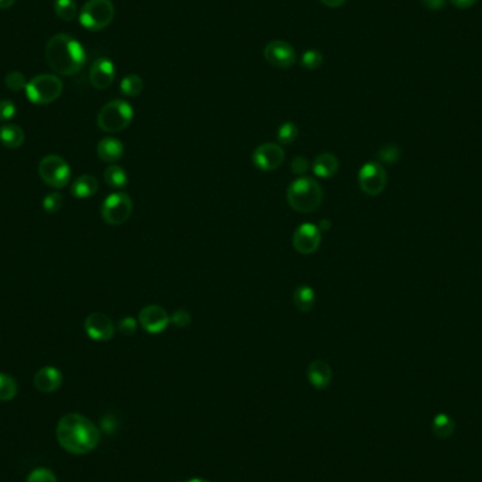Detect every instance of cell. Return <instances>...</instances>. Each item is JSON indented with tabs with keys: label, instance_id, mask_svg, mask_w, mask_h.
Instances as JSON below:
<instances>
[{
	"label": "cell",
	"instance_id": "6da1fadb",
	"mask_svg": "<svg viewBox=\"0 0 482 482\" xmlns=\"http://www.w3.org/2000/svg\"><path fill=\"white\" fill-rule=\"evenodd\" d=\"M57 439L68 453L82 456L96 449L100 440L99 428L85 416L65 415L57 426Z\"/></svg>",
	"mask_w": 482,
	"mask_h": 482
},
{
	"label": "cell",
	"instance_id": "7a4b0ae2",
	"mask_svg": "<svg viewBox=\"0 0 482 482\" xmlns=\"http://www.w3.org/2000/svg\"><path fill=\"white\" fill-rule=\"evenodd\" d=\"M45 61L54 72L71 77L83 68L86 63V52L77 38L70 34L60 33L51 37L47 42Z\"/></svg>",
	"mask_w": 482,
	"mask_h": 482
},
{
	"label": "cell",
	"instance_id": "3957f363",
	"mask_svg": "<svg viewBox=\"0 0 482 482\" xmlns=\"http://www.w3.org/2000/svg\"><path fill=\"white\" fill-rule=\"evenodd\" d=\"M287 200L295 211L312 213L323 202V189L313 178L300 177L288 186Z\"/></svg>",
	"mask_w": 482,
	"mask_h": 482
},
{
	"label": "cell",
	"instance_id": "277c9868",
	"mask_svg": "<svg viewBox=\"0 0 482 482\" xmlns=\"http://www.w3.org/2000/svg\"><path fill=\"white\" fill-rule=\"evenodd\" d=\"M134 118V111L129 102L122 99H115L106 103L99 115L97 126L106 133H119L130 126Z\"/></svg>",
	"mask_w": 482,
	"mask_h": 482
},
{
	"label": "cell",
	"instance_id": "5b68a950",
	"mask_svg": "<svg viewBox=\"0 0 482 482\" xmlns=\"http://www.w3.org/2000/svg\"><path fill=\"white\" fill-rule=\"evenodd\" d=\"M64 89L63 81L52 74H40L27 82L26 95L34 104H49L56 102Z\"/></svg>",
	"mask_w": 482,
	"mask_h": 482
},
{
	"label": "cell",
	"instance_id": "8992f818",
	"mask_svg": "<svg viewBox=\"0 0 482 482\" xmlns=\"http://www.w3.org/2000/svg\"><path fill=\"white\" fill-rule=\"evenodd\" d=\"M115 19L112 0H88L79 12V23L89 31H100Z\"/></svg>",
	"mask_w": 482,
	"mask_h": 482
},
{
	"label": "cell",
	"instance_id": "52a82bcc",
	"mask_svg": "<svg viewBox=\"0 0 482 482\" xmlns=\"http://www.w3.org/2000/svg\"><path fill=\"white\" fill-rule=\"evenodd\" d=\"M40 178L51 188H65L71 181V167L60 155H47L38 166Z\"/></svg>",
	"mask_w": 482,
	"mask_h": 482
},
{
	"label": "cell",
	"instance_id": "ba28073f",
	"mask_svg": "<svg viewBox=\"0 0 482 482\" xmlns=\"http://www.w3.org/2000/svg\"><path fill=\"white\" fill-rule=\"evenodd\" d=\"M102 218L107 225L120 226L126 223L133 213V200L127 193L116 192L107 196L102 203Z\"/></svg>",
	"mask_w": 482,
	"mask_h": 482
},
{
	"label": "cell",
	"instance_id": "9c48e42d",
	"mask_svg": "<svg viewBox=\"0 0 482 482\" xmlns=\"http://www.w3.org/2000/svg\"><path fill=\"white\" fill-rule=\"evenodd\" d=\"M358 185L368 196L381 195L388 185V177L384 166L377 163V161L365 163L358 172Z\"/></svg>",
	"mask_w": 482,
	"mask_h": 482
},
{
	"label": "cell",
	"instance_id": "30bf717a",
	"mask_svg": "<svg viewBox=\"0 0 482 482\" xmlns=\"http://www.w3.org/2000/svg\"><path fill=\"white\" fill-rule=\"evenodd\" d=\"M285 161V151L277 143H265L252 152V164L259 171H274Z\"/></svg>",
	"mask_w": 482,
	"mask_h": 482
},
{
	"label": "cell",
	"instance_id": "8fae6325",
	"mask_svg": "<svg viewBox=\"0 0 482 482\" xmlns=\"http://www.w3.org/2000/svg\"><path fill=\"white\" fill-rule=\"evenodd\" d=\"M264 58L275 68L287 70L295 65L296 63V51L295 48L281 40L270 41L264 48Z\"/></svg>",
	"mask_w": 482,
	"mask_h": 482
},
{
	"label": "cell",
	"instance_id": "7c38bea8",
	"mask_svg": "<svg viewBox=\"0 0 482 482\" xmlns=\"http://www.w3.org/2000/svg\"><path fill=\"white\" fill-rule=\"evenodd\" d=\"M138 323L150 335L163 333L171 323L170 314L158 305H147L138 313Z\"/></svg>",
	"mask_w": 482,
	"mask_h": 482
},
{
	"label": "cell",
	"instance_id": "4fadbf2b",
	"mask_svg": "<svg viewBox=\"0 0 482 482\" xmlns=\"http://www.w3.org/2000/svg\"><path fill=\"white\" fill-rule=\"evenodd\" d=\"M86 335L96 342H109L115 337L116 328L112 319L104 313H92L85 320Z\"/></svg>",
	"mask_w": 482,
	"mask_h": 482
},
{
	"label": "cell",
	"instance_id": "5bb4252c",
	"mask_svg": "<svg viewBox=\"0 0 482 482\" xmlns=\"http://www.w3.org/2000/svg\"><path fill=\"white\" fill-rule=\"evenodd\" d=\"M294 248L303 255H309L317 251L321 243V232L316 225L303 223L300 225L292 237Z\"/></svg>",
	"mask_w": 482,
	"mask_h": 482
},
{
	"label": "cell",
	"instance_id": "9a60e30c",
	"mask_svg": "<svg viewBox=\"0 0 482 482\" xmlns=\"http://www.w3.org/2000/svg\"><path fill=\"white\" fill-rule=\"evenodd\" d=\"M115 78H116L115 64L109 58L102 57L92 64L89 71V79L93 88L99 90L111 88L112 83L115 82Z\"/></svg>",
	"mask_w": 482,
	"mask_h": 482
},
{
	"label": "cell",
	"instance_id": "2e32d148",
	"mask_svg": "<svg viewBox=\"0 0 482 482\" xmlns=\"http://www.w3.org/2000/svg\"><path fill=\"white\" fill-rule=\"evenodd\" d=\"M63 384V373L56 367H44L37 371L34 377V387L37 391L51 394L57 391Z\"/></svg>",
	"mask_w": 482,
	"mask_h": 482
},
{
	"label": "cell",
	"instance_id": "e0dca14e",
	"mask_svg": "<svg viewBox=\"0 0 482 482\" xmlns=\"http://www.w3.org/2000/svg\"><path fill=\"white\" fill-rule=\"evenodd\" d=\"M333 372L323 360H316L307 367V380L316 389H326L332 383Z\"/></svg>",
	"mask_w": 482,
	"mask_h": 482
},
{
	"label": "cell",
	"instance_id": "ac0fdd59",
	"mask_svg": "<svg viewBox=\"0 0 482 482\" xmlns=\"http://www.w3.org/2000/svg\"><path fill=\"white\" fill-rule=\"evenodd\" d=\"M339 168H340L339 159L332 152L319 154L312 164L313 174L321 179H329L335 177L339 172Z\"/></svg>",
	"mask_w": 482,
	"mask_h": 482
},
{
	"label": "cell",
	"instance_id": "d6986e66",
	"mask_svg": "<svg viewBox=\"0 0 482 482\" xmlns=\"http://www.w3.org/2000/svg\"><path fill=\"white\" fill-rule=\"evenodd\" d=\"M124 154V145L115 137H104L97 144V156L104 163H116Z\"/></svg>",
	"mask_w": 482,
	"mask_h": 482
},
{
	"label": "cell",
	"instance_id": "ffe728a7",
	"mask_svg": "<svg viewBox=\"0 0 482 482\" xmlns=\"http://www.w3.org/2000/svg\"><path fill=\"white\" fill-rule=\"evenodd\" d=\"M99 191V181L93 175H81L78 179L74 181L71 186L72 196L78 199H89L96 195Z\"/></svg>",
	"mask_w": 482,
	"mask_h": 482
},
{
	"label": "cell",
	"instance_id": "44dd1931",
	"mask_svg": "<svg viewBox=\"0 0 482 482\" xmlns=\"http://www.w3.org/2000/svg\"><path fill=\"white\" fill-rule=\"evenodd\" d=\"M0 143L6 148H19L24 143V131L17 124H5L0 127Z\"/></svg>",
	"mask_w": 482,
	"mask_h": 482
},
{
	"label": "cell",
	"instance_id": "7402d4cb",
	"mask_svg": "<svg viewBox=\"0 0 482 482\" xmlns=\"http://www.w3.org/2000/svg\"><path fill=\"white\" fill-rule=\"evenodd\" d=\"M316 302V294L309 285H299L294 292V303L302 313H307L313 309Z\"/></svg>",
	"mask_w": 482,
	"mask_h": 482
},
{
	"label": "cell",
	"instance_id": "603a6c76",
	"mask_svg": "<svg viewBox=\"0 0 482 482\" xmlns=\"http://www.w3.org/2000/svg\"><path fill=\"white\" fill-rule=\"evenodd\" d=\"M432 431L437 439L446 440V439L453 436V433L456 431V423L449 415L440 413L435 417V420L432 423Z\"/></svg>",
	"mask_w": 482,
	"mask_h": 482
},
{
	"label": "cell",
	"instance_id": "cb8c5ba5",
	"mask_svg": "<svg viewBox=\"0 0 482 482\" xmlns=\"http://www.w3.org/2000/svg\"><path fill=\"white\" fill-rule=\"evenodd\" d=\"M103 178L107 185L115 189H124L129 184L127 172L120 166H116V164H112L104 170Z\"/></svg>",
	"mask_w": 482,
	"mask_h": 482
},
{
	"label": "cell",
	"instance_id": "d4e9b609",
	"mask_svg": "<svg viewBox=\"0 0 482 482\" xmlns=\"http://www.w3.org/2000/svg\"><path fill=\"white\" fill-rule=\"evenodd\" d=\"M54 12L63 22H72L78 15L75 0H54Z\"/></svg>",
	"mask_w": 482,
	"mask_h": 482
},
{
	"label": "cell",
	"instance_id": "484cf974",
	"mask_svg": "<svg viewBox=\"0 0 482 482\" xmlns=\"http://www.w3.org/2000/svg\"><path fill=\"white\" fill-rule=\"evenodd\" d=\"M143 89H144V82H143L141 77H138L136 74L126 75L120 82V90L127 97L138 96L143 92Z\"/></svg>",
	"mask_w": 482,
	"mask_h": 482
},
{
	"label": "cell",
	"instance_id": "4316f807",
	"mask_svg": "<svg viewBox=\"0 0 482 482\" xmlns=\"http://www.w3.org/2000/svg\"><path fill=\"white\" fill-rule=\"evenodd\" d=\"M17 394V384L10 375L0 372V402L10 401Z\"/></svg>",
	"mask_w": 482,
	"mask_h": 482
},
{
	"label": "cell",
	"instance_id": "83f0119b",
	"mask_svg": "<svg viewBox=\"0 0 482 482\" xmlns=\"http://www.w3.org/2000/svg\"><path fill=\"white\" fill-rule=\"evenodd\" d=\"M299 136V129L295 123L292 122H287L284 123L280 129H278V133H277V138L281 144H285V145H289L292 144Z\"/></svg>",
	"mask_w": 482,
	"mask_h": 482
},
{
	"label": "cell",
	"instance_id": "f1b7e54d",
	"mask_svg": "<svg viewBox=\"0 0 482 482\" xmlns=\"http://www.w3.org/2000/svg\"><path fill=\"white\" fill-rule=\"evenodd\" d=\"M300 64L306 70H317L321 67V64H323V54L317 49L305 51L303 56H302V60H300Z\"/></svg>",
	"mask_w": 482,
	"mask_h": 482
},
{
	"label": "cell",
	"instance_id": "f546056e",
	"mask_svg": "<svg viewBox=\"0 0 482 482\" xmlns=\"http://www.w3.org/2000/svg\"><path fill=\"white\" fill-rule=\"evenodd\" d=\"M5 85L8 89L13 90V92H19V90H26L27 86V79L24 77V74L19 72V71H12L6 75L5 78Z\"/></svg>",
	"mask_w": 482,
	"mask_h": 482
},
{
	"label": "cell",
	"instance_id": "4dcf8cb0",
	"mask_svg": "<svg viewBox=\"0 0 482 482\" xmlns=\"http://www.w3.org/2000/svg\"><path fill=\"white\" fill-rule=\"evenodd\" d=\"M63 206V196L58 192H51L42 199V209L47 213H57Z\"/></svg>",
	"mask_w": 482,
	"mask_h": 482
},
{
	"label": "cell",
	"instance_id": "1f68e13d",
	"mask_svg": "<svg viewBox=\"0 0 482 482\" xmlns=\"http://www.w3.org/2000/svg\"><path fill=\"white\" fill-rule=\"evenodd\" d=\"M399 156H401V150H399V147H396L394 144H388V145L383 147L378 152L380 161H383V163H385V164H395L396 161L399 159Z\"/></svg>",
	"mask_w": 482,
	"mask_h": 482
},
{
	"label": "cell",
	"instance_id": "d6a6232c",
	"mask_svg": "<svg viewBox=\"0 0 482 482\" xmlns=\"http://www.w3.org/2000/svg\"><path fill=\"white\" fill-rule=\"evenodd\" d=\"M27 482H57V476L47 468H37L29 475Z\"/></svg>",
	"mask_w": 482,
	"mask_h": 482
},
{
	"label": "cell",
	"instance_id": "836d02e7",
	"mask_svg": "<svg viewBox=\"0 0 482 482\" xmlns=\"http://www.w3.org/2000/svg\"><path fill=\"white\" fill-rule=\"evenodd\" d=\"M16 104L9 100V99H3L0 100V122H9L16 116Z\"/></svg>",
	"mask_w": 482,
	"mask_h": 482
},
{
	"label": "cell",
	"instance_id": "e575fe53",
	"mask_svg": "<svg viewBox=\"0 0 482 482\" xmlns=\"http://www.w3.org/2000/svg\"><path fill=\"white\" fill-rule=\"evenodd\" d=\"M170 320H171V323L177 328H186L191 325V321H192V316L188 310L185 309H178L175 310L171 316H170Z\"/></svg>",
	"mask_w": 482,
	"mask_h": 482
},
{
	"label": "cell",
	"instance_id": "d590c367",
	"mask_svg": "<svg viewBox=\"0 0 482 482\" xmlns=\"http://www.w3.org/2000/svg\"><path fill=\"white\" fill-rule=\"evenodd\" d=\"M137 328H138V320H136V319L131 317V316L123 317V319L119 321V325H118V330H119L123 336H133V335L137 332Z\"/></svg>",
	"mask_w": 482,
	"mask_h": 482
},
{
	"label": "cell",
	"instance_id": "8d00e7d4",
	"mask_svg": "<svg viewBox=\"0 0 482 482\" xmlns=\"http://www.w3.org/2000/svg\"><path fill=\"white\" fill-rule=\"evenodd\" d=\"M291 170L296 177H305V174L310 170V164L305 156H295L291 164Z\"/></svg>",
	"mask_w": 482,
	"mask_h": 482
},
{
	"label": "cell",
	"instance_id": "74e56055",
	"mask_svg": "<svg viewBox=\"0 0 482 482\" xmlns=\"http://www.w3.org/2000/svg\"><path fill=\"white\" fill-rule=\"evenodd\" d=\"M421 5L428 10H440L444 8L447 0H420Z\"/></svg>",
	"mask_w": 482,
	"mask_h": 482
},
{
	"label": "cell",
	"instance_id": "f35d334b",
	"mask_svg": "<svg viewBox=\"0 0 482 482\" xmlns=\"http://www.w3.org/2000/svg\"><path fill=\"white\" fill-rule=\"evenodd\" d=\"M476 2H478V0H450V3L453 6H456L457 9H461V10L474 6Z\"/></svg>",
	"mask_w": 482,
	"mask_h": 482
},
{
	"label": "cell",
	"instance_id": "ab89813d",
	"mask_svg": "<svg viewBox=\"0 0 482 482\" xmlns=\"http://www.w3.org/2000/svg\"><path fill=\"white\" fill-rule=\"evenodd\" d=\"M321 3H323L325 6L328 8H332V9H337L340 6H343L346 3V0H320Z\"/></svg>",
	"mask_w": 482,
	"mask_h": 482
},
{
	"label": "cell",
	"instance_id": "60d3db41",
	"mask_svg": "<svg viewBox=\"0 0 482 482\" xmlns=\"http://www.w3.org/2000/svg\"><path fill=\"white\" fill-rule=\"evenodd\" d=\"M317 227L320 229V232H329L332 229V222L329 219H323Z\"/></svg>",
	"mask_w": 482,
	"mask_h": 482
},
{
	"label": "cell",
	"instance_id": "b9f144b4",
	"mask_svg": "<svg viewBox=\"0 0 482 482\" xmlns=\"http://www.w3.org/2000/svg\"><path fill=\"white\" fill-rule=\"evenodd\" d=\"M16 3V0H0V9L6 10L10 9Z\"/></svg>",
	"mask_w": 482,
	"mask_h": 482
},
{
	"label": "cell",
	"instance_id": "7bdbcfd3",
	"mask_svg": "<svg viewBox=\"0 0 482 482\" xmlns=\"http://www.w3.org/2000/svg\"><path fill=\"white\" fill-rule=\"evenodd\" d=\"M185 482H210V481H207L204 478H191V479H188Z\"/></svg>",
	"mask_w": 482,
	"mask_h": 482
}]
</instances>
